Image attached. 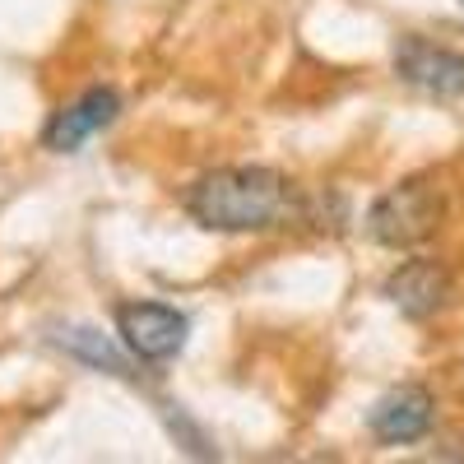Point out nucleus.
Instances as JSON below:
<instances>
[{
  "mask_svg": "<svg viewBox=\"0 0 464 464\" xmlns=\"http://www.w3.org/2000/svg\"><path fill=\"white\" fill-rule=\"evenodd\" d=\"M186 209L209 232H275L302 218L297 186L275 168H214L186 196Z\"/></svg>",
  "mask_w": 464,
  "mask_h": 464,
  "instance_id": "nucleus-1",
  "label": "nucleus"
},
{
  "mask_svg": "<svg viewBox=\"0 0 464 464\" xmlns=\"http://www.w3.org/2000/svg\"><path fill=\"white\" fill-rule=\"evenodd\" d=\"M446 200L441 190L428 177H409L400 186H391L385 196L367 209V237L376 246H391V251H409L422 246L441 227Z\"/></svg>",
  "mask_w": 464,
  "mask_h": 464,
  "instance_id": "nucleus-2",
  "label": "nucleus"
},
{
  "mask_svg": "<svg viewBox=\"0 0 464 464\" xmlns=\"http://www.w3.org/2000/svg\"><path fill=\"white\" fill-rule=\"evenodd\" d=\"M186 330H190V321L177 306H163V302L116 306V334H121L126 353L140 362H172L186 348Z\"/></svg>",
  "mask_w": 464,
  "mask_h": 464,
  "instance_id": "nucleus-3",
  "label": "nucleus"
},
{
  "mask_svg": "<svg viewBox=\"0 0 464 464\" xmlns=\"http://www.w3.org/2000/svg\"><path fill=\"white\" fill-rule=\"evenodd\" d=\"M395 70L400 80L437 93V98H464V56L450 47H437L428 37H400L395 47Z\"/></svg>",
  "mask_w": 464,
  "mask_h": 464,
  "instance_id": "nucleus-4",
  "label": "nucleus"
},
{
  "mask_svg": "<svg viewBox=\"0 0 464 464\" xmlns=\"http://www.w3.org/2000/svg\"><path fill=\"white\" fill-rule=\"evenodd\" d=\"M432 418H437V404L422 385H395L391 395L376 400L367 428L385 446H413V441H422L432 432Z\"/></svg>",
  "mask_w": 464,
  "mask_h": 464,
  "instance_id": "nucleus-5",
  "label": "nucleus"
},
{
  "mask_svg": "<svg viewBox=\"0 0 464 464\" xmlns=\"http://www.w3.org/2000/svg\"><path fill=\"white\" fill-rule=\"evenodd\" d=\"M385 297L400 306V316L428 321L450 297V275H446L441 260H404L395 275L385 279Z\"/></svg>",
  "mask_w": 464,
  "mask_h": 464,
  "instance_id": "nucleus-6",
  "label": "nucleus"
},
{
  "mask_svg": "<svg viewBox=\"0 0 464 464\" xmlns=\"http://www.w3.org/2000/svg\"><path fill=\"white\" fill-rule=\"evenodd\" d=\"M116 111H121V98H116V89H89L80 102L61 107L47 130H43V144L52 153H74L84 140H93L98 130H107L116 121Z\"/></svg>",
  "mask_w": 464,
  "mask_h": 464,
  "instance_id": "nucleus-7",
  "label": "nucleus"
},
{
  "mask_svg": "<svg viewBox=\"0 0 464 464\" xmlns=\"http://www.w3.org/2000/svg\"><path fill=\"white\" fill-rule=\"evenodd\" d=\"M56 343L65 348V353H74L80 362H89V367H102V372H111V376H130V358H126V353H116L111 339H102V334L89 330V325H70V330H61Z\"/></svg>",
  "mask_w": 464,
  "mask_h": 464,
  "instance_id": "nucleus-8",
  "label": "nucleus"
}]
</instances>
